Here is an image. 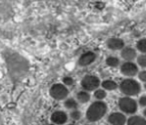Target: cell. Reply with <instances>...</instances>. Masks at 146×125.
Returning <instances> with one entry per match:
<instances>
[{
    "label": "cell",
    "mask_w": 146,
    "mask_h": 125,
    "mask_svg": "<svg viewBox=\"0 0 146 125\" xmlns=\"http://www.w3.org/2000/svg\"><path fill=\"white\" fill-rule=\"evenodd\" d=\"M107 112V105L103 101H95L93 102L86 111V119L89 122H96L100 120Z\"/></svg>",
    "instance_id": "1"
},
{
    "label": "cell",
    "mask_w": 146,
    "mask_h": 125,
    "mask_svg": "<svg viewBox=\"0 0 146 125\" xmlns=\"http://www.w3.org/2000/svg\"><path fill=\"white\" fill-rule=\"evenodd\" d=\"M119 88L122 93H124L125 95H129V96L137 95L141 90L139 83L137 81L133 80V79H125V80H123L120 83Z\"/></svg>",
    "instance_id": "2"
},
{
    "label": "cell",
    "mask_w": 146,
    "mask_h": 125,
    "mask_svg": "<svg viewBox=\"0 0 146 125\" xmlns=\"http://www.w3.org/2000/svg\"><path fill=\"white\" fill-rule=\"evenodd\" d=\"M49 94L55 100H63L69 94V90L62 83H55L50 87Z\"/></svg>",
    "instance_id": "3"
},
{
    "label": "cell",
    "mask_w": 146,
    "mask_h": 125,
    "mask_svg": "<svg viewBox=\"0 0 146 125\" xmlns=\"http://www.w3.org/2000/svg\"><path fill=\"white\" fill-rule=\"evenodd\" d=\"M100 85V79L95 75H85L81 80V87L84 91H95Z\"/></svg>",
    "instance_id": "4"
},
{
    "label": "cell",
    "mask_w": 146,
    "mask_h": 125,
    "mask_svg": "<svg viewBox=\"0 0 146 125\" xmlns=\"http://www.w3.org/2000/svg\"><path fill=\"white\" fill-rule=\"evenodd\" d=\"M118 106H119L120 110L125 113H128V114H132L137 110V103L130 97L120 98L119 101H118Z\"/></svg>",
    "instance_id": "5"
},
{
    "label": "cell",
    "mask_w": 146,
    "mask_h": 125,
    "mask_svg": "<svg viewBox=\"0 0 146 125\" xmlns=\"http://www.w3.org/2000/svg\"><path fill=\"white\" fill-rule=\"evenodd\" d=\"M50 120H51V122H52V124L63 125L66 123L67 120H68V116H67V114L64 112V111L57 110L51 114Z\"/></svg>",
    "instance_id": "6"
},
{
    "label": "cell",
    "mask_w": 146,
    "mask_h": 125,
    "mask_svg": "<svg viewBox=\"0 0 146 125\" xmlns=\"http://www.w3.org/2000/svg\"><path fill=\"white\" fill-rule=\"evenodd\" d=\"M96 59V54L92 51H87V52L83 53L78 59V65L81 67H86L93 63Z\"/></svg>",
    "instance_id": "7"
},
{
    "label": "cell",
    "mask_w": 146,
    "mask_h": 125,
    "mask_svg": "<svg viewBox=\"0 0 146 125\" xmlns=\"http://www.w3.org/2000/svg\"><path fill=\"white\" fill-rule=\"evenodd\" d=\"M121 73L125 76H134L137 74L138 68L134 63L132 62H125L121 65Z\"/></svg>",
    "instance_id": "8"
},
{
    "label": "cell",
    "mask_w": 146,
    "mask_h": 125,
    "mask_svg": "<svg viewBox=\"0 0 146 125\" xmlns=\"http://www.w3.org/2000/svg\"><path fill=\"white\" fill-rule=\"evenodd\" d=\"M107 120L111 125H124L126 122V117L122 113L114 112L108 116Z\"/></svg>",
    "instance_id": "9"
},
{
    "label": "cell",
    "mask_w": 146,
    "mask_h": 125,
    "mask_svg": "<svg viewBox=\"0 0 146 125\" xmlns=\"http://www.w3.org/2000/svg\"><path fill=\"white\" fill-rule=\"evenodd\" d=\"M106 44L111 50H120L124 47V41L120 38H109Z\"/></svg>",
    "instance_id": "10"
},
{
    "label": "cell",
    "mask_w": 146,
    "mask_h": 125,
    "mask_svg": "<svg viewBox=\"0 0 146 125\" xmlns=\"http://www.w3.org/2000/svg\"><path fill=\"white\" fill-rule=\"evenodd\" d=\"M121 57L129 62L130 60H133L136 57V51L131 47H125L121 51Z\"/></svg>",
    "instance_id": "11"
},
{
    "label": "cell",
    "mask_w": 146,
    "mask_h": 125,
    "mask_svg": "<svg viewBox=\"0 0 146 125\" xmlns=\"http://www.w3.org/2000/svg\"><path fill=\"white\" fill-rule=\"evenodd\" d=\"M90 94L89 92H87V91H79V92H77V94H76V98H77V101L79 103H87L88 101L90 100Z\"/></svg>",
    "instance_id": "12"
},
{
    "label": "cell",
    "mask_w": 146,
    "mask_h": 125,
    "mask_svg": "<svg viewBox=\"0 0 146 125\" xmlns=\"http://www.w3.org/2000/svg\"><path fill=\"white\" fill-rule=\"evenodd\" d=\"M127 125H146V120L139 116H132L128 119Z\"/></svg>",
    "instance_id": "13"
},
{
    "label": "cell",
    "mask_w": 146,
    "mask_h": 125,
    "mask_svg": "<svg viewBox=\"0 0 146 125\" xmlns=\"http://www.w3.org/2000/svg\"><path fill=\"white\" fill-rule=\"evenodd\" d=\"M101 86L103 87L104 90H109V91L115 90L118 87L116 82H114L113 80H104L103 82L101 83Z\"/></svg>",
    "instance_id": "14"
},
{
    "label": "cell",
    "mask_w": 146,
    "mask_h": 125,
    "mask_svg": "<svg viewBox=\"0 0 146 125\" xmlns=\"http://www.w3.org/2000/svg\"><path fill=\"white\" fill-rule=\"evenodd\" d=\"M64 106L67 109H70V110H76L78 107V102L73 98H68L65 100L64 102Z\"/></svg>",
    "instance_id": "15"
},
{
    "label": "cell",
    "mask_w": 146,
    "mask_h": 125,
    "mask_svg": "<svg viewBox=\"0 0 146 125\" xmlns=\"http://www.w3.org/2000/svg\"><path fill=\"white\" fill-rule=\"evenodd\" d=\"M106 64L110 67H117L119 65V59L117 57L114 56H110L106 59Z\"/></svg>",
    "instance_id": "16"
},
{
    "label": "cell",
    "mask_w": 146,
    "mask_h": 125,
    "mask_svg": "<svg viewBox=\"0 0 146 125\" xmlns=\"http://www.w3.org/2000/svg\"><path fill=\"white\" fill-rule=\"evenodd\" d=\"M94 97L97 99L98 101L103 100L106 97V92L104 89H97V90L94 91Z\"/></svg>",
    "instance_id": "17"
},
{
    "label": "cell",
    "mask_w": 146,
    "mask_h": 125,
    "mask_svg": "<svg viewBox=\"0 0 146 125\" xmlns=\"http://www.w3.org/2000/svg\"><path fill=\"white\" fill-rule=\"evenodd\" d=\"M136 47L139 51L143 53H146V38H143L141 40H139L136 44Z\"/></svg>",
    "instance_id": "18"
},
{
    "label": "cell",
    "mask_w": 146,
    "mask_h": 125,
    "mask_svg": "<svg viewBox=\"0 0 146 125\" xmlns=\"http://www.w3.org/2000/svg\"><path fill=\"white\" fill-rule=\"evenodd\" d=\"M81 116H82V114H81V112H80L79 110H73V111H71V113H70V117H71V119L72 120H79L80 118H81Z\"/></svg>",
    "instance_id": "19"
},
{
    "label": "cell",
    "mask_w": 146,
    "mask_h": 125,
    "mask_svg": "<svg viewBox=\"0 0 146 125\" xmlns=\"http://www.w3.org/2000/svg\"><path fill=\"white\" fill-rule=\"evenodd\" d=\"M62 81L65 86H70V85H72L73 83H74V79L70 76H65L64 78L62 79Z\"/></svg>",
    "instance_id": "20"
},
{
    "label": "cell",
    "mask_w": 146,
    "mask_h": 125,
    "mask_svg": "<svg viewBox=\"0 0 146 125\" xmlns=\"http://www.w3.org/2000/svg\"><path fill=\"white\" fill-rule=\"evenodd\" d=\"M137 62L140 66L142 67H146V55H141V56L138 57Z\"/></svg>",
    "instance_id": "21"
},
{
    "label": "cell",
    "mask_w": 146,
    "mask_h": 125,
    "mask_svg": "<svg viewBox=\"0 0 146 125\" xmlns=\"http://www.w3.org/2000/svg\"><path fill=\"white\" fill-rule=\"evenodd\" d=\"M139 104L141 106H146V96H142L139 99Z\"/></svg>",
    "instance_id": "22"
},
{
    "label": "cell",
    "mask_w": 146,
    "mask_h": 125,
    "mask_svg": "<svg viewBox=\"0 0 146 125\" xmlns=\"http://www.w3.org/2000/svg\"><path fill=\"white\" fill-rule=\"evenodd\" d=\"M139 78L141 79L142 81H144V82H146V71H142V72H140V74H139Z\"/></svg>",
    "instance_id": "23"
},
{
    "label": "cell",
    "mask_w": 146,
    "mask_h": 125,
    "mask_svg": "<svg viewBox=\"0 0 146 125\" xmlns=\"http://www.w3.org/2000/svg\"><path fill=\"white\" fill-rule=\"evenodd\" d=\"M144 115H145V116H146V109H145V110H144Z\"/></svg>",
    "instance_id": "24"
},
{
    "label": "cell",
    "mask_w": 146,
    "mask_h": 125,
    "mask_svg": "<svg viewBox=\"0 0 146 125\" xmlns=\"http://www.w3.org/2000/svg\"><path fill=\"white\" fill-rule=\"evenodd\" d=\"M68 125H77V124H68Z\"/></svg>",
    "instance_id": "25"
},
{
    "label": "cell",
    "mask_w": 146,
    "mask_h": 125,
    "mask_svg": "<svg viewBox=\"0 0 146 125\" xmlns=\"http://www.w3.org/2000/svg\"><path fill=\"white\" fill-rule=\"evenodd\" d=\"M49 125H55V124H49Z\"/></svg>",
    "instance_id": "26"
},
{
    "label": "cell",
    "mask_w": 146,
    "mask_h": 125,
    "mask_svg": "<svg viewBox=\"0 0 146 125\" xmlns=\"http://www.w3.org/2000/svg\"><path fill=\"white\" fill-rule=\"evenodd\" d=\"M145 89H146V84H145Z\"/></svg>",
    "instance_id": "27"
}]
</instances>
